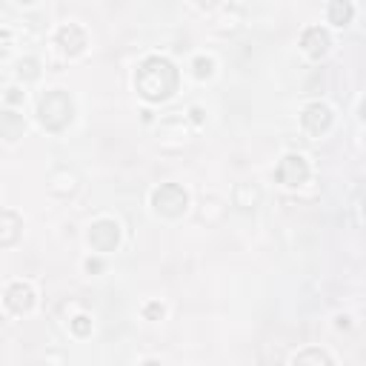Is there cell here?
I'll use <instances>...</instances> for the list:
<instances>
[{"label": "cell", "instance_id": "obj_15", "mask_svg": "<svg viewBox=\"0 0 366 366\" xmlns=\"http://www.w3.org/2000/svg\"><path fill=\"white\" fill-rule=\"evenodd\" d=\"M3 218H6V232H3V237H0V243H3V247H12V243H15V235H17V226H20V218L15 215L12 209L3 212Z\"/></svg>", "mask_w": 366, "mask_h": 366}, {"label": "cell", "instance_id": "obj_2", "mask_svg": "<svg viewBox=\"0 0 366 366\" xmlns=\"http://www.w3.org/2000/svg\"><path fill=\"white\" fill-rule=\"evenodd\" d=\"M38 120L49 132H64L75 120V101L64 89H49L38 101Z\"/></svg>", "mask_w": 366, "mask_h": 366}, {"label": "cell", "instance_id": "obj_13", "mask_svg": "<svg viewBox=\"0 0 366 366\" xmlns=\"http://www.w3.org/2000/svg\"><path fill=\"white\" fill-rule=\"evenodd\" d=\"M192 75H195L198 80L212 78V75H215V60L206 57V54H198V57L192 60Z\"/></svg>", "mask_w": 366, "mask_h": 366}, {"label": "cell", "instance_id": "obj_26", "mask_svg": "<svg viewBox=\"0 0 366 366\" xmlns=\"http://www.w3.org/2000/svg\"><path fill=\"white\" fill-rule=\"evenodd\" d=\"M363 218H366V198H363Z\"/></svg>", "mask_w": 366, "mask_h": 366}, {"label": "cell", "instance_id": "obj_8", "mask_svg": "<svg viewBox=\"0 0 366 366\" xmlns=\"http://www.w3.org/2000/svg\"><path fill=\"white\" fill-rule=\"evenodd\" d=\"M329 46H332V38H329L326 29H321V26H309L307 32L300 35V49L307 52L312 60H321L329 52Z\"/></svg>", "mask_w": 366, "mask_h": 366}, {"label": "cell", "instance_id": "obj_9", "mask_svg": "<svg viewBox=\"0 0 366 366\" xmlns=\"http://www.w3.org/2000/svg\"><path fill=\"white\" fill-rule=\"evenodd\" d=\"M32 307H35V292H32V286L23 284V281H15V284L6 289V309L15 312V315H23V312H29Z\"/></svg>", "mask_w": 366, "mask_h": 366}, {"label": "cell", "instance_id": "obj_6", "mask_svg": "<svg viewBox=\"0 0 366 366\" xmlns=\"http://www.w3.org/2000/svg\"><path fill=\"white\" fill-rule=\"evenodd\" d=\"M332 120H335L332 109H329L326 103H321V101L309 103L307 109H303V115H300V124H303V129H307L309 135H323V132H329V129H332Z\"/></svg>", "mask_w": 366, "mask_h": 366}, {"label": "cell", "instance_id": "obj_11", "mask_svg": "<svg viewBox=\"0 0 366 366\" xmlns=\"http://www.w3.org/2000/svg\"><path fill=\"white\" fill-rule=\"evenodd\" d=\"M352 17H355L352 0H332L329 3V23L332 26H349Z\"/></svg>", "mask_w": 366, "mask_h": 366}, {"label": "cell", "instance_id": "obj_4", "mask_svg": "<svg viewBox=\"0 0 366 366\" xmlns=\"http://www.w3.org/2000/svg\"><path fill=\"white\" fill-rule=\"evenodd\" d=\"M86 240H89V247L95 252H101V255L115 252L120 247V224L112 221V218H101V221H95L89 226Z\"/></svg>", "mask_w": 366, "mask_h": 366}, {"label": "cell", "instance_id": "obj_18", "mask_svg": "<svg viewBox=\"0 0 366 366\" xmlns=\"http://www.w3.org/2000/svg\"><path fill=\"white\" fill-rule=\"evenodd\" d=\"M166 315V307H163V303H158V300H152V303H146V307H143V318L146 321H161Z\"/></svg>", "mask_w": 366, "mask_h": 366}, {"label": "cell", "instance_id": "obj_25", "mask_svg": "<svg viewBox=\"0 0 366 366\" xmlns=\"http://www.w3.org/2000/svg\"><path fill=\"white\" fill-rule=\"evenodd\" d=\"M17 3H23V6H32V3H38V0H17Z\"/></svg>", "mask_w": 366, "mask_h": 366}, {"label": "cell", "instance_id": "obj_16", "mask_svg": "<svg viewBox=\"0 0 366 366\" xmlns=\"http://www.w3.org/2000/svg\"><path fill=\"white\" fill-rule=\"evenodd\" d=\"M72 332L78 335V338H86V335H92V318L89 315H78V318H72Z\"/></svg>", "mask_w": 366, "mask_h": 366}, {"label": "cell", "instance_id": "obj_3", "mask_svg": "<svg viewBox=\"0 0 366 366\" xmlns=\"http://www.w3.org/2000/svg\"><path fill=\"white\" fill-rule=\"evenodd\" d=\"M152 209L163 218H180L186 215L189 209V192L180 186V183H161V186L152 192Z\"/></svg>", "mask_w": 366, "mask_h": 366}, {"label": "cell", "instance_id": "obj_17", "mask_svg": "<svg viewBox=\"0 0 366 366\" xmlns=\"http://www.w3.org/2000/svg\"><path fill=\"white\" fill-rule=\"evenodd\" d=\"M17 75H20V78H26V80H35V78H38V60H35V57H26V60H20V69H17Z\"/></svg>", "mask_w": 366, "mask_h": 366}, {"label": "cell", "instance_id": "obj_24", "mask_svg": "<svg viewBox=\"0 0 366 366\" xmlns=\"http://www.w3.org/2000/svg\"><path fill=\"white\" fill-rule=\"evenodd\" d=\"M360 120H363V124H366V98L360 101Z\"/></svg>", "mask_w": 366, "mask_h": 366}, {"label": "cell", "instance_id": "obj_21", "mask_svg": "<svg viewBox=\"0 0 366 366\" xmlns=\"http://www.w3.org/2000/svg\"><path fill=\"white\" fill-rule=\"evenodd\" d=\"M189 115H192V124H203V115H206V112H203L200 106H192Z\"/></svg>", "mask_w": 366, "mask_h": 366}, {"label": "cell", "instance_id": "obj_1", "mask_svg": "<svg viewBox=\"0 0 366 366\" xmlns=\"http://www.w3.org/2000/svg\"><path fill=\"white\" fill-rule=\"evenodd\" d=\"M180 75L163 54H149L135 72V89L146 103H166L177 92Z\"/></svg>", "mask_w": 366, "mask_h": 366}, {"label": "cell", "instance_id": "obj_19", "mask_svg": "<svg viewBox=\"0 0 366 366\" xmlns=\"http://www.w3.org/2000/svg\"><path fill=\"white\" fill-rule=\"evenodd\" d=\"M6 103H12V106H15V103H23V92H20L17 86H9V89H6Z\"/></svg>", "mask_w": 366, "mask_h": 366}, {"label": "cell", "instance_id": "obj_22", "mask_svg": "<svg viewBox=\"0 0 366 366\" xmlns=\"http://www.w3.org/2000/svg\"><path fill=\"white\" fill-rule=\"evenodd\" d=\"M335 326H338V329H349V318H346V315H338V318H335Z\"/></svg>", "mask_w": 366, "mask_h": 366}, {"label": "cell", "instance_id": "obj_5", "mask_svg": "<svg viewBox=\"0 0 366 366\" xmlns=\"http://www.w3.org/2000/svg\"><path fill=\"white\" fill-rule=\"evenodd\" d=\"M309 161L303 155H284L281 163H278V172H274V177H278L281 183H286V186H303V183L309 180Z\"/></svg>", "mask_w": 366, "mask_h": 366}, {"label": "cell", "instance_id": "obj_10", "mask_svg": "<svg viewBox=\"0 0 366 366\" xmlns=\"http://www.w3.org/2000/svg\"><path fill=\"white\" fill-rule=\"evenodd\" d=\"M232 200H235V206H240V209H255V206L261 203V189L252 186V183H237L235 192H232Z\"/></svg>", "mask_w": 366, "mask_h": 366}, {"label": "cell", "instance_id": "obj_23", "mask_svg": "<svg viewBox=\"0 0 366 366\" xmlns=\"http://www.w3.org/2000/svg\"><path fill=\"white\" fill-rule=\"evenodd\" d=\"M198 6L200 9H212V6H215V0H198Z\"/></svg>", "mask_w": 366, "mask_h": 366}, {"label": "cell", "instance_id": "obj_12", "mask_svg": "<svg viewBox=\"0 0 366 366\" xmlns=\"http://www.w3.org/2000/svg\"><path fill=\"white\" fill-rule=\"evenodd\" d=\"M0 132H3L6 140H17L23 135V117L15 112H3V117H0Z\"/></svg>", "mask_w": 366, "mask_h": 366}, {"label": "cell", "instance_id": "obj_7", "mask_svg": "<svg viewBox=\"0 0 366 366\" xmlns=\"http://www.w3.org/2000/svg\"><path fill=\"white\" fill-rule=\"evenodd\" d=\"M54 41H57V46L64 49L69 57H75V54H80L83 49H86V43H89V38H86V32L78 26V23H64L57 29V35H54Z\"/></svg>", "mask_w": 366, "mask_h": 366}, {"label": "cell", "instance_id": "obj_14", "mask_svg": "<svg viewBox=\"0 0 366 366\" xmlns=\"http://www.w3.org/2000/svg\"><path fill=\"white\" fill-rule=\"evenodd\" d=\"M292 360H295V363H332L335 358H332L329 352H323V349H303V352H298Z\"/></svg>", "mask_w": 366, "mask_h": 366}, {"label": "cell", "instance_id": "obj_20", "mask_svg": "<svg viewBox=\"0 0 366 366\" xmlns=\"http://www.w3.org/2000/svg\"><path fill=\"white\" fill-rule=\"evenodd\" d=\"M86 272H103V263L98 258H89L86 261Z\"/></svg>", "mask_w": 366, "mask_h": 366}]
</instances>
